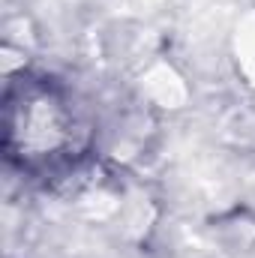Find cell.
<instances>
[{"instance_id":"obj_1","label":"cell","mask_w":255,"mask_h":258,"mask_svg":"<svg viewBox=\"0 0 255 258\" xmlns=\"http://www.w3.org/2000/svg\"><path fill=\"white\" fill-rule=\"evenodd\" d=\"M75 144V114L48 81H9L6 93V153L21 162L60 159Z\"/></svg>"},{"instance_id":"obj_2","label":"cell","mask_w":255,"mask_h":258,"mask_svg":"<svg viewBox=\"0 0 255 258\" xmlns=\"http://www.w3.org/2000/svg\"><path fill=\"white\" fill-rule=\"evenodd\" d=\"M237 54L243 69L255 78V12L243 21V27H237Z\"/></svg>"},{"instance_id":"obj_3","label":"cell","mask_w":255,"mask_h":258,"mask_svg":"<svg viewBox=\"0 0 255 258\" xmlns=\"http://www.w3.org/2000/svg\"><path fill=\"white\" fill-rule=\"evenodd\" d=\"M225 132L234 138L240 147H255V111H237L225 123Z\"/></svg>"}]
</instances>
